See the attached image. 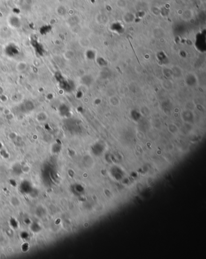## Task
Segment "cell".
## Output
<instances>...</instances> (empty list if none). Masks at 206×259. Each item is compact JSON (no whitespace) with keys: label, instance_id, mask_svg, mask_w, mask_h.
Masks as SVG:
<instances>
[{"label":"cell","instance_id":"6da1fadb","mask_svg":"<svg viewBox=\"0 0 206 259\" xmlns=\"http://www.w3.org/2000/svg\"><path fill=\"white\" fill-rule=\"evenodd\" d=\"M48 118L47 114L44 111L39 112L36 115V120L39 122H44L46 121Z\"/></svg>","mask_w":206,"mask_h":259},{"label":"cell","instance_id":"7a4b0ae2","mask_svg":"<svg viewBox=\"0 0 206 259\" xmlns=\"http://www.w3.org/2000/svg\"><path fill=\"white\" fill-rule=\"evenodd\" d=\"M27 65L25 62H19L16 65L17 71L19 73H22L26 70Z\"/></svg>","mask_w":206,"mask_h":259}]
</instances>
